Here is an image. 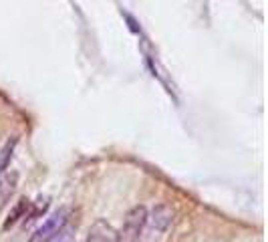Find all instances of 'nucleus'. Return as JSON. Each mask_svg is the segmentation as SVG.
I'll use <instances>...</instances> for the list:
<instances>
[{"label":"nucleus","mask_w":268,"mask_h":242,"mask_svg":"<svg viewBox=\"0 0 268 242\" xmlns=\"http://www.w3.org/2000/svg\"><path fill=\"white\" fill-rule=\"evenodd\" d=\"M174 222V208L166 202L157 204L151 212H147V218H145V242H155L157 238H162L170 226Z\"/></svg>","instance_id":"1"},{"label":"nucleus","mask_w":268,"mask_h":242,"mask_svg":"<svg viewBox=\"0 0 268 242\" xmlns=\"http://www.w3.org/2000/svg\"><path fill=\"white\" fill-rule=\"evenodd\" d=\"M145 218H147V208L145 206H133L125 214L121 228L115 232V242H139L143 238Z\"/></svg>","instance_id":"2"},{"label":"nucleus","mask_w":268,"mask_h":242,"mask_svg":"<svg viewBox=\"0 0 268 242\" xmlns=\"http://www.w3.org/2000/svg\"><path fill=\"white\" fill-rule=\"evenodd\" d=\"M69 220H71V210H69V208L57 210L55 214H50V216L34 230L30 242H48L50 238H55L57 234H61V232L69 226Z\"/></svg>","instance_id":"3"},{"label":"nucleus","mask_w":268,"mask_h":242,"mask_svg":"<svg viewBox=\"0 0 268 242\" xmlns=\"http://www.w3.org/2000/svg\"><path fill=\"white\" fill-rule=\"evenodd\" d=\"M16 186H18V172L6 170L4 174H0V210L10 204Z\"/></svg>","instance_id":"4"},{"label":"nucleus","mask_w":268,"mask_h":242,"mask_svg":"<svg viewBox=\"0 0 268 242\" xmlns=\"http://www.w3.org/2000/svg\"><path fill=\"white\" fill-rule=\"evenodd\" d=\"M85 242H115V230L105 220H97L89 228V234H87Z\"/></svg>","instance_id":"5"},{"label":"nucleus","mask_w":268,"mask_h":242,"mask_svg":"<svg viewBox=\"0 0 268 242\" xmlns=\"http://www.w3.org/2000/svg\"><path fill=\"white\" fill-rule=\"evenodd\" d=\"M16 143H18V137H10L6 139V143L0 148V174H4L8 168H10V162H12V156H14V150H16Z\"/></svg>","instance_id":"6"},{"label":"nucleus","mask_w":268,"mask_h":242,"mask_svg":"<svg viewBox=\"0 0 268 242\" xmlns=\"http://www.w3.org/2000/svg\"><path fill=\"white\" fill-rule=\"evenodd\" d=\"M26 214H28V200H26V198H20V200L16 202V206L10 210L8 218L4 220V230H8L10 226L18 224L22 218H26Z\"/></svg>","instance_id":"7"}]
</instances>
